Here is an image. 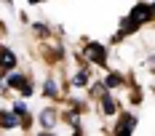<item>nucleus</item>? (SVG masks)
<instances>
[{"instance_id":"obj_1","label":"nucleus","mask_w":155,"mask_h":136,"mask_svg":"<svg viewBox=\"0 0 155 136\" xmlns=\"http://www.w3.org/2000/svg\"><path fill=\"white\" fill-rule=\"evenodd\" d=\"M8 86H11V88H21V91H24V96H30V91H32L30 83H27L21 75H11V77H8Z\"/></svg>"},{"instance_id":"obj_2","label":"nucleus","mask_w":155,"mask_h":136,"mask_svg":"<svg viewBox=\"0 0 155 136\" xmlns=\"http://www.w3.org/2000/svg\"><path fill=\"white\" fill-rule=\"evenodd\" d=\"M88 56L96 59L99 64H104V48H102V45H91V48H88Z\"/></svg>"},{"instance_id":"obj_3","label":"nucleus","mask_w":155,"mask_h":136,"mask_svg":"<svg viewBox=\"0 0 155 136\" xmlns=\"http://www.w3.org/2000/svg\"><path fill=\"white\" fill-rule=\"evenodd\" d=\"M40 123H43V128H54V123H56V115H54L51 109H46V112L40 115Z\"/></svg>"},{"instance_id":"obj_4","label":"nucleus","mask_w":155,"mask_h":136,"mask_svg":"<svg viewBox=\"0 0 155 136\" xmlns=\"http://www.w3.org/2000/svg\"><path fill=\"white\" fill-rule=\"evenodd\" d=\"M0 64L8 70V67H14V64H16V56L11 53V51H3V53H0Z\"/></svg>"},{"instance_id":"obj_5","label":"nucleus","mask_w":155,"mask_h":136,"mask_svg":"<svg viewBox=\"0 0 155 136\" xmlns=\"http://www.w3.org/2000/svg\"><path fill=\"white\" fill-rule=\"evenodd\" d=\"M0 125H3V128H5V125L14 128V125H16V118H14V115H8V112H0Z\"/></svg>"},{"instance_id":"obj_6","label":"nucleus","mask_w":155,"mask_h":136,"mask_svg":"<svg viewBox=\"0 0 155 136\" xmlns=\"http://www.w3.org/2000/svg\"><path fill=\"white\" fill-rule=\"evenodd\" d=\"M134 120H137V118H128V120L120 125V134H128V131H131V125H134Z\"/></svg>"},{"instance_id":"obj_7","label":"nucleus","mask_w":155,"mask_h":136,"mask_svg":"<svg viewBox=\"0 0 155 136\" xmlns=\"http://www.w3.org/2000/svg\"><path fill=\"white\" fill-rule=\"evenodd\" d=\"M46 93H48V96H51V93H56V83H51V80H48V83H46Z\"/></svg>"},{"instance_id":"obj_8","label":"nucleus","mask_w":155,"mask_h":136,"mask_svg":"<svg viewBox=\"0 0 155 136\" xmlns=\"http://www.w3.org/2000/svg\"><path fill=\"white\" fill-rule=\"evenodd\" d=\"M104 112H115V104H112V99H104Z\"/></svg>"},{"instance_id":"obj_9","label":"nucleus","mask_w":155,"mask_h":136,"mask_svg":"<svg viewBox=\"0 0 155 136\" xmlns=\"http://www.w3.org/2000/svg\"><path fill=\"white\" fill-rule=\"evenodd\" d=\"M118 83H120V77H118V75H110L107 77V86H118Z\"/></svg>"},{"instance_id":"obj_10","label":"nucleus","mask_w":155,"mask_h":136,"mask_svg":"<svg viewBox=\"0 0 155 136\" xmlns=\"http://www.w3.org/2000/svg\"><path fill=\"white\" fill-rule=\"evenodd\" d=\"M30 3H38V0H30Z\"/></svg>"}]
</instances>
